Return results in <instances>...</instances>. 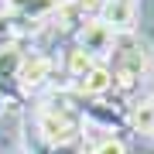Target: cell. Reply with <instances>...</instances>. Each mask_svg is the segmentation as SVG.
<instances>
[{
	"mask_svg": "<svg viewBox=\"0 0 154 154\" xmlns=\"http://www.w3.org/2000/svg\"><path fill=\"white\" fill-rule=\"evenodd\" d=\"M58 75H62V65L51 51H41L34 48L24 55V65L17 72V86L24 89V96H45L51 89H58Z\"/></svg>",
	"mask_w": 154,
	"mask_h": 154,
	"instance_id": "cell-1",
	"label": "cell"
},
{
	"mask_svg": "<svg viewBox=\"0 0 154 154\" xmlns=\"http://www.w3.org/2000/svg\"><path fill=\"white\" fill-rule=\"evenodd\" d=\"M113 41H116V31L103 21V17H93V21H86V28L79 31V38H75L79 48H86L89 55L99 58V62L106 58V51L113 48Z\"/></svg>",
	"mask_w": 154,
	"mask_h": 154,
	"instance_id": "cell-2",
	"label": "cell"
},
{
	"mask_svg": "<svg viewBox=\"0 0 154 154\" xmlns=\"http://www.w3.org/2000/svg\"><path fill=\"white\" fill-rule=\"evenodd\" d=\"M58 65H62V75H65L69 86H72V82H79L86 72H93L99 65V58H93L86 48H79L75 41H69L65 48H62V62H58Z\"/></svg>",
	"mask_w": 154,
	"mask_h": 154,
	"instance_id": "cell-3",
	"label": "cell"
},
{
	"mask_svg": "<svg viewBox=\"0 0 154 154\" xmlns=\"http://www.w3.org/2000/svg\"><path fill=\"white\" fill-rule=\"evenodd\" d=\"M72 93L82 96V99H103V96H110V93H113V75H110V69L99 62L93 72H86V75L79 79V82H72Z\"/></svg>",
	"mask_w": 154,
	"mask_h": 154,
	"instance_id": "cell-4",
	"label": "cell"
},
{
	"mask_svg": "<svg viewBox=\"0 0 154 154\" xmlns=\"http://www.w3.org/2000/svg\"><path fill=\"white\" fill-rule=\"evenodd\" d=\"M127 127L134 134L151 137V130H154V99H151V93L147 96L140 93V96L130 99V106H127Z\"/></svg>",
	"mask_w": 154,
	"mask_h": 154,
	"instance_id": "cell-5",
	"label": "cell"
},
{
	"mask_svg": "<svg viewBox=\"0 0 154 154\" xmlns=\"http://www.w3.org/2000/svg\"><path fill=\"white\" fill-rule=\"evenodd\" d=\"M58 4L62 0H4V7L11 14L31 17V21H48V17L58 11Z\"/></svg>",
	"mask_w": 154,
	"mask_h": 154,
	"instance_id": "cell-6",
	"label": "cell"
},
{
	"mask_svg": "<svg viewBox=\"0 0 154 154\" xmlns=\"http://www.w3.org/2000/svg\"><path fill=\"white\" fill-rule=\"evenodd\" d=\"M24 45H11V48H0V82H14L17 72L24 65Z\"/></svg>",
	"mask_w": 154,
	"mask_h": 154,
	"instance_id": "cell-7",
	"label": "cell"
},
{
	"mask_svg": "<svg viewBox=\"0 0 154 154\" xmlns=\"http://www.w3.org/2000/svg\"><path fill=\"white\" fill-rule=\"evenodd\" d=\"M82 154H127V140L123 137H106V140H99L96 147H89Z\"/></svg>",
	"mask_w": 154,
	"mask_h": 154,
	"instance_id": "cell-8",
	"label": "cell"
},
{
	"mask_svg": "<svg viewBox=\"0 0 154 154\" xmlns=\"http://www.w3.org/2000/svg\"><path fill=\"white\" fill-rule=\"evenodd\" d=\"M106 4H110V0H79V7L86 11V17H99Z\"/></svg>",
	"mask_w": 154,
	"mask_h": 154,
	"instance_id": "cell-9",
	"label": "cell"
},
{
	"mask_svg": "<svg viewBox=\"0 0 154 154\" xmlns=\"http://www.w3.org/2000/svg\"><path fill=\"white\" fill-rule=\"evenodd\" d=\"M116 4H123V7H137L140 0H116Z\"/></svg>",
	"mask_w": 154,
	"mask_h": 154,
	"instance_id": "cell-10",
	"label": "cell"
},
{
	"mask_svg": "<svg viewBox=\"0 0 154 154\" xmlns=\"http://www.w3.org/2000/svg\"><path fill=\"white\" fill-rule=\"evenodd\" d=\"M4 110H11V106H7V103H4V99H0V116H4Z\"/></svg>",
	"mask_w": 154,
	"mask_h": 154,
	"instance_id": "cell-11",
	"label": "cell"
},
{
	"mask_svg": "<svg viewBox=\"0 0 154 154\" xmlns=\"http://www.w3.org/2000/svg\"><path fill=\"white\" fill-rule=\"evenodd\" d=\"M151 99H154V86H151Z\"/></svg>",
	"mask_w": 154,
	"mask_h": 154,
	"instance_id": "cell-12",
	"label": "cell"
}]
</instances>
